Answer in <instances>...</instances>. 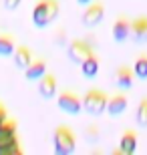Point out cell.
Segmentation results:
<instances>
[{
	"mask_svg": "<svg viewBox=\"0 0 147 155\" xmlns=\"http://www.w3.org/2000/svg\"><path fill=\"white\" fill-rule=\"evenodd\" d=\"M58 12H61V2L58 0H38L32 6V24L36 28H46L48 24L57 20Z\"/></svg>",
	"mask_w": 147,
	"mask_h": 155,
	"instance_id": "obj_1",
	"label": "cell"
},
{
	"mask_svg": "<svg viewBox=\"0 0 147 155\" xmlns=\"http://www.w3.org/2000/svg\"><path fill=\"white\" fill-rule=\"evenodd\" d=\"M52 145H55V153L57 155H71L77 149V135H75L73 127L68 125H58L52 135Z\"/></svg>",
	"mask_w": 147,
	"mask_h": 155,
	"instance_id": "obj_2",
	"label": "cell"
},
{
	"mask_svg": "<svg viewBox=\"0 0 147 155\" xmlns=\"http://www.w3.org/2000/svg\"><path fill=\"white\" fill-rule=\"evenodd\" d=\"M107 99H109V93L105 89H101V87H91L89 91L85 93V97H83V109H85V113L97 117V115H101V113H105V109H107Z\"/></svg>",
	"mask_w": 147,
	"mask_h": 155,
	"instance_id": "obj_3",
	"label": "cell"
},
{
	"mask_svg": "<svg viewBox=\"0 0 147 155\" xmlns=\"http://www.w3.org/2000/svg\"><path fill=\"white\" fill-rule=\"evenodd\" d=\"M57 107L67 113V115H79L83 111V99L73 91V89H67L57 95Z\"/></svg>",
	"mask_w": 147,
	"mask_h": 155,
	"instance_id": "obj_4",
	"label": "cell"
},
{
	"mask_svg": "<svg viewBox=\"0 0 147 155\" xmlns=\"http://www.w3.org/2000/svg\"><path fill=\"white\" fill-rule=\"evenodd\" d=\"M103 18H105V2L103 0H91L89 4H85V10L81 14L83 26L93 28V26L103 22Z\"/></svg>",
	"mask_w": 147,
	"mask_h": 155,
	"instance_id": "obj_5",
	"label": "cell"
},
{
	"mask_svg": "<svg viewBox=\"0 0 147 155\" xmlns=\"http://www.w3.org/2000/svg\"><path fill=\"white\" fill-rule=\"evenodd\" d=\"M91 52H95V46H93V42H89L85 38H73L67 46V54L71 58V63H75V64L85 61Z\"/></svg>",
	"mask_w": 147,
	"mask_h": 155,
	"instance_id": "obj_6",
	"label": "cell"
},
{
	"mask_svg": "<svg viewBox=\"0 0 147 155\" xmlns=\"http://www.w3.org/2000/svg\"><path fill=\"white\" fill-rule=\"evenodd\" d=\"M111 36H113V40L117 45H123L125 40L131 36V20L125 14H121V16H117L113 20V24H111Z\"/></svg>",
	"mask_w": 147,
	"mask_h": 155,
	"instance_id": "obj_7",
	"label": "cell"
},
{
	"mask_svg": "<svg viewBox=\"0 0 147 155\" xmlns=\"http://www.w3.org/2000/svg\"><path fill=\"white\" fill-rule=\"evenodd\" d=\"M58 91V79L55 73H48L46 71L45 75L38 79V95L42 99H52Z\"/></svg>",
	"mask_w": 147,
	"mask_h": 155,
	"instance_id": "obj_8",
	"label": "cell"
},
{
	"mask_svg": "<svg viewBox=\"0 0 147 155\" xmlns=\"http://www.w3.org/2000/svg\"><path fill=\"white\" fill-rule=\"evenodd\" d=\"M127 105H129V99H127V95H125V93H115V95H109L105 113H109L111 117L123 115L125 109H127Z\"/></svg>",
	"mask_w": 147,
	"mask_h": 155,
	"instance_id": "obj_9",
	"label": "cell"
},
{
	"mask_svg": "<svg viewBox=\"0 0 147 155\" xmlns=\"http://www.w3.org/2000/svg\"><path fill=\"white\" fill-rule=\"evenodd\" d=\"M137 143H139V135H137L135 129L123 131V135L119 139V153L121 155H133L137 151Z\"/></svg>",
	"mask_w": 147,
	"mask_h": 155,
	"instance_id": "obj_10",
	"label": "cell"
},
{
	"mask_svg": "<svg viewBox=\"0 0 147 155\" xmlns=\"http://www.w3.org/2000/svg\"><path fill=\"white\" fill-rule=\"evenodd\" d=\"M0 155H24L18 133L8 135V137H0Z\"/></svg>",
	"mask_w": 147,
	"mask_h": 155,
	"instance_id": "obj_11",
	"label": "cell"
},
{
	"mask_svg": "<svg viewBox=\"0 0 147 155\" xmlns=\"http://www.w3.org/2000/svg\"><path fill=\"white\" fill-rule=\"evenodd\" d=\"M79 67H81V73H83L85 79H95L99 75V69H101V57L97 52H91L85 61L79 63Z\"/></svg>",
	"mask_w": 147,
	"mask_h": 155,
	"instance_id": "obj_12",
	"label": "cell"
},
{
	"mask_svg": "<svg viewBox=\"0 0 147 155\" xmlns=\"http://www.w3.org/2000/svg\"><path fill=\"white\" fill-rule=\"evenodd\" d=\"M32 58H34V54H32V51H30L26 45H18V46H14V52H12V61H14V67L16 69H26L30 63H32Z\"/></svg>",
	"mask_w": 147,
	"mask_h": 155,
	"instance_id": "obj_13",
	"label": "cell"
},
{
	"mask_svg": "<svg viewBox=\"0 0 147 155\" xmlns=\"http://www.w3.org/2000/svg\"><path fill=\"white\" fill-rule=\"evenodd\" d=\"M133 83H135V75H133V69H131V67L123 64V67H119V69L115 71V85H117L119 89L129 91L131 87H133Z\"/></svg>",
	"mask_w": 147,
	"mask_h": 155,
	"instance_id": "obj_14",
	"label": "cell"
},
{
	"mask_svg": "<svg viewBox=\"0 0 147 155\" xmlns=\"http://www.w3.org/2000/svg\"><path fill=\"white\" fill-rule=\"evenodd\" d=\"M131 36L137 45L147 42V16H137L135 20H131Z\"/></svg>",
	"mask_w": 147,
	"mask_h": 155,
	"instance_id": "obj_15",
	"label": "cell"
},
{
	"mask_svg": "<svg viewBox=\"0 0 147 155\" xmlns=\"http://www.w3.org/2000/svg\"><path fill=\"white\" fill-rule=\"evenodd\" d=\"M46 73V61L45 58H32V63L24 69V79L26 81H38Z\"/></svg>",
	"mask_w": 147,
	"mask_h": 155,
	"instance_id": "obj_16",
	"label": "cell"
},
{
	"mask_svg": "<svg viewBox=\"0 0 147 155\" xmlns=\"http://www.w3.org/2000/svg\"><path fill=\"white\" fill-rule=\"evenodd\" d=\"M14 46H16V38H14L10 32L0 35V57H12Z\"/></svg>",
	"mask_w": 147,
	"mask_h": 155,
	"instance_id": "obj_17",
	"label": "cell"
},
{
	"mask_svg": "<svg viewBox=\"0 0 147 155\" xmlns=\"http://www.w3.org/2000/svg\"><path fill=\"white\" fill-rule=\"evenodd\" d=\"M133 75L139 81H147V52H141L133 63Z\"/></svg>",
	"mask_w": 147,
	"mask_h": 155,
	"instance_id": "obj_18",
	"label": "cell"
},
{
	"mask_svg": "<svg viewBox=\"0 0 147 155\" xmlns=\"http://www.w3.org/2000/svg\"><path fill=\"white\" fill-rule=\"evenodd\" d=\"M135 121L139 127H147V97H141V101L137 103Z\"/></svg>",
	"mask_w": 147,
	"mask_h": 155,
	"instance_id": "obj_19",
	"label": "cell"
},
{
	"mask_svg": "<svg viewBox=\"0 0 147 155\" xmlns=\"http://www.w3.org/2000/svg\"><path fill=\"white\" fill-rule=\"evenodd\" d=\"M85 139L89 141V143H97L99 139H101V129L97 125H89L85 129Z\"/></svg>",
	"mask_w": 147,
	"mask_h": 155,
	"instance_id": "obj_20",
	"label": "cell"
},
{
	"mask_svg": "<svg viewBox=\"0 0 147 155\" xmlns=\"http://www.w3.org/2000/svg\"><path fill=\"white\" fill-rule=\"evenodd\" d=\"M20 4H22V0H4V8L6 10H16Z\"/></svg>",
	"mask_w": 147,
	"mask_h": 155,
	"instance_id": "obj_21",
	"label": "cell"
},
{
	"mask_svg": "<svg viewBox=\"0 0 147 155\" xmlns=\"http://www.w3.org/2000/svg\"><path fill=\"white\" fill-rule=\"evenodd\" d=\"M8 117V111H6V105H2L0 103V125L4 123V119Z\"/></svg>",
	"mask_w": 147,
	"mask_h": 155,
	"instance_id": "obj_22",
	"label": "cell"
},
{
	"mask_svg": "<svg viewBox=\"0 0 147 155\" xmlns=\"http://www.w3.org/2000/svg\"><path fill=\"white\" fill-rule=\"evenodd\" d=\"M91 0H77V4H81V6H85V4H89Z\"/></svg>",
	"mask_w": 147,
	"mask_h": 155,
	"instance_id": "obj_23",
	"label": "cell"
}]
</instances>
